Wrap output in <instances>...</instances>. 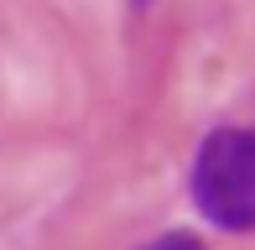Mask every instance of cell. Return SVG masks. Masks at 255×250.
I'll return each instance as SVG.
<instances>
[{
  "label": "cell",
  "mask_w": 255,
  "mask_h": 250,
  "mask_svg": "<svg viewBox=\"0 0 255 250\" xmlns=\"http://www.w3.org/2000/svg\"><path fill=\"white\" fill-rule=\"evenodd\" d=\"M193 203L214 230L229 235L255 230V120L219 125L203 135L193 156Z\"/></svg>",
  "instance_id": "obj_1"
},
{
  "label": "cell",
  "mask_w": 255,
  "mask_h": 250,
  "mask_svg": "<svg viewBox=\"0 0 255 250\" xmlns=\"http://www.w3.org/2000/svg\"><path fill=\"white\" fill-rule=\"evenodd\" d=\"M141 250H203V240H198V235H182V230H172V235H161V240L141 245Z\"/></svg>",
  "instance_id": "obj_2"
},
{
  "label": "cell",
  "mask_w": 255,
  "mask_h": 250,
  "mask_svg": "<svg viewBox=\"0 0 255 250\" xmlns=\"http://www.w3.org/2000/svg\"><path fill=\"white\" fill-rule=\"evenodd\" d=\"M135 5H146V0H135Z\"/></svg>",
  "instance_id": "obj_3"
}]
</instances>
